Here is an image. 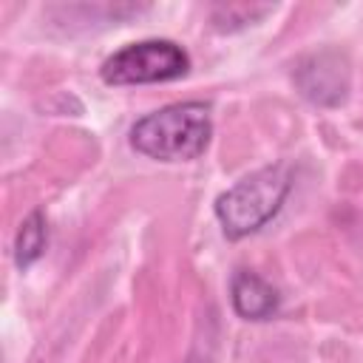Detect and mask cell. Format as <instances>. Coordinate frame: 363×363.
Instances as JSON below:
<instances>
[{"mask_svg":"<svg viewBox=\"0 0 363 363\" xmlns=\"http://www.w3.org/2000/svg\"><path fill=\"white\" fill-rule=\"evenodd\" d=\"M213 133L204 102H176L142 116L130 128V145L159 162H190L207 150Z\"/></svg>","mask_w":363,"mask_h":363,"instance_id":"cell-1","label":"cell"},{"mask_svg":"<svg viewBox=\"0 0 363 363\" xmlns=\"http://www.w3.org/2000/svg\"><path fill=\"white\" fill-rule=\"evenodd\" d=\"M289 187H292L289 167L269 164V167H261V170L244 176L230 190H224L216 199V216L224 227V235L244 238V235L261 230L281 210Z\"/></svg>","mask_w":363,"mask_h":363,"instance_id":"cell-2","label":"cell"},{"mask_svg":"<svg viewBox=\"0 0 363 363\" xmlns=\"http://www.w3.org/2000/svg\"><path fill=\"white\" fill-rule=\"evenodd\" d=\"M190 57L173 40H139L102 62V79L111 85H145L184 77Z\"/></svg>","mask_w":363,"mask_h":363,"instance_id":"cell-3","label":"cell"},{"mask_svg":"<svg viewBox=\"0 0 363 363\" xmlns=\"http://www.w3.org/2000/svg\"><path fill=\"white\" fill-rule=\"evenodd\" d=\"M295 79H298L303 96H309L312 102H320V105H337L349 88L346 62L335 51H320V54L309 57L306 62H301L295 71Z\"/></svg>","mask_w":363,"mask_h":363,"instance_id":"cell-4","label":"cell"},{"mask_svg":"<svg viewBox=\"0 0 363 363\" xmlns=\"http://www.w3.org/2000/svg\"><path fill=\"white\" fill-rule=\"evenodd\" d=\"M233 306L247 320H267L278 312V292L255 272H238L233 278Z\"/></svg>","mask_w":363,"mask_h":363,"instance_id":"cell-5","label":"cell"},{"mask_svg":"<svg viewBox=\"0 0 363 363\" xmlns=\"http://www.w3.org/2000/svg\"><path fill=\"white\" fill-rule=\"evenodd\" d=\"M45 241H48V227H45V218L40 210H34L17 230V238H14V258H17V267H31L43 250H45Z\"/></svg>","mask_w":363,"mask_h":363,"instance_id":"cell-6","label":"cell"}]
</instances>
